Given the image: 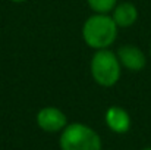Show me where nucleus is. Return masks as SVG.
I'll use <instances>...</instances> for the list:
<instances>
[{"label": "nucleus", "mask_w": 151, "mask_h": 150, "mask_svg": "<svg viewBox=\"0 0 151 150\" xmlns=\"http://www.w3.org/2000/svg\"><path fill=\"white\" fill-rule=\"evenodd\" d=\"M117 30L109 13H94L82 25V40L94 50L109 49L117 38Z\"/></svg>", "instance_id": "1"}, {"label": "nucleus", "mask_w": 151, "mask_h": 150, "mask_svg": "<svg viewBox=\"0 0 151 150\" xmlns=\"http://www.w3.org/2000/svg\"><path fill=\"white\" fill-rule=\"evenodd\" d=\"M90 72L100 87L110 88L119 83L122 77V65L117 54L110 49L96 50L90 62Z\"/></svg>", "instance_id": "2"}, {"label": "nucleus", "mask_w": 151, "mask_h": 150, "mask_svg": "<svg viewBox=\"0 0 151 150\" xmlns=\"http://www.w3.org/2000/svg\"><path fill=\"white\" fill-rule=\"evenodd\" d=\"M60 150H101L100 134L87 124L72 122L65 127L59 137Z\"/></svg>", "instance_id": "3"}, {"label": "nucleus", "mask_w": 151, "mask_h": 150, "mask_svg": "<svg viewBox=\"0 0 151 150\" xmlns=\"http://www.w3.org/2000/svg\"><path fill=\"white\" fill-rule=\"evenodd\" d=\"M37 125L44 133H62L68 125V116L56 106H44L35 115Z\"/></svg>", "instance_id": "4"}, {"label": "nucleus", "mask_w": 151, "mask_h": 150, "mask_svg": "<svg viewBox=\"0 0 151 150\" xmlns=\"http://www.w3.org/2000/svg\"><path fill=\"white\" fill-rule=\"evenodd\" d=\"M117 57L122 68L131 72H139L147 65V56L142 50L135 44H123L117 50Z\"/></svg>", "instance_id": "5"}, {"label": "nucleus", "mask_w": 151, "mask_h": 150, "mask_svg": "<svg viewBox=\"0 0 151 150\" xmlns=\"http://www.w3.org/2000/svg\"><path fill=\"white\" fill-rule=\"evenodd\" d=\"M104 121L107 128L114 134H126L132 127V118L129 112L122 106H116V104L110 106L106 110Z\"/></svg>", "instance_id": "6"}, {"label": "nucleus", "mask_w": 151, "mask_h": 150, "mask_svg": "<svg viewBox=\"0 0 151 150\" xmlns=\"http://www.w3.org/2000/svg\"><path fill=\"white\" fill-rule=\"evenodd\" d=\"M111 18L117 28H129L138 21V7L131 1H119L111 10Z\"/></svg>", "instance_id": "7"}, {"label": "nucleus", "mask_w": 151, "mask_h": 150, "mask_svg": "<svg viewBox=\"0 0 151 150\" xmlns=\"http://www.w3.org/2000/svg\"><path fill=\"white\" fill-rule=\"evenodd\" d=\"M87 3L94 13H109L116 7L119 0H87Z\"/></svg>", "instance_id": "8"}, {"label": "nucleus", "mask_w": 151, "mask_h": 150, "mask_svg": "<svg viewBox=\"0 0 151 150\" xmlns=\"http://www.w3.org/2000/svg\"><path fill=\"white\" fill-rule=\"evenodd\" d=\"M9 1H12V3H25V1H28V0H9Z\"/></svg>", "instance_id": "9"}, {"label": "nucleus", "mask_w": 151, "mask_h": 150, "mask_svg": "<svg viewBox=\"0 0 151 150\" xmlns=\"http://www.w3.org/2000/svg\"><path fill=\"white\" fill-rule=\"evenodd\" d=\"M141 150H151V146H148V147H144V149H141Z\"/></svg>", "instance_id": "10"}, {"label": "nucleus", "mask_w": 151, "mask_h": 150, "mask_svg": "<svg viewBox=\"0 0 151 150\" xmlns=\"http://www.w3.org/2000/svg\"><path fill=\"white\" fill-rule=\"evenodd\" d=\"M150 51H151V44H150Z\"/></svg>", "instance_id": "11"}]
</instances>
